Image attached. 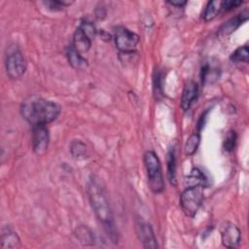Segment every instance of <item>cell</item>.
Masks as SVG:
<instances>
[{
    "label": "cell",
    "instance_id": "cell-1",
    "mask_svg": "<svg viewBox=\"0 0 249 249\" xmlns=\"http://www.w3.org/2000/svg\"><path fill=\"white\" fill-rule=\"evenodd\" d=\"M88 196L93 212L99 222L103 225L105 231L113 238L116 236L112 208L105 186L96 175H92L88 184Z\"/></svg>",
    "mask_w": 249,
    "mask_h": 249
},
{
    "label": "cell",
    "instance_id": "cell-2",
    "mask_svg": "<svg viewBox=\"0 0 249 249\" xmlns=\"http://www.w3.org/2000/svg\"><path fill=\"white\" fill-rule=\"evenodd\" d=\"M22 118L33 125L50 124L60 114V106L42 97L31 96L23 101L20 107Z\"/></svg>",
    "mask_w": 249,
    "mask_h": 249
},
{
    "label": "cell",
    "instance_id": "cell-3",
    "mask_svg": "<svg viewBox=\"0 0 249 249\" xmlns=\"http://www.w3.org/2000/svg\"><path fill=\"white\" fill-rule=\"evenodd\" d=\"M143 160L150 189L155 194L161 193L164 189V180L158 155L154 151H147L144 154Z\"/></svg>",
    "mask_w": 249,
    "mask_h": 249
},
{
    "label": "cell",
    "instance_id": "cell-4",
    "mask_svg": "<svg viewBox=\"0 0 249 249\" xmlns=\"http://www.w3.org/2000/svg\"><path fill=\"white\" fill-rule=\"evenodd\" d=\"M203 186L196 185L187 187L180 196V204L184 214L194 218L203 201Z\"/></svg>",
    "mask_w": 249,
    "mask_h": 249
},
{
    "label": "cell",
    "instance_id": "cell-5",
    "mask_svg": "<svg viewBox=\"0 0 249 249\" xmlns=\"http://www.w3.org/2000/svg\"><path fill=\"white\" fill-rule=\"evenodd\" d=\"M5 67L11 79H19L23 76L26 70V60L19 49L13 48L7 53Z\"/></svg>",
    "mask_w": 249,
    "mask_h": 249
},
{
    "label": "cell",
    "instance_id": "cell-6",
    "mask_svg": "<svg viewBox=\"0 0 249 249\" xmlns=\"http://www.w3.org/2000/svg\"><path fill=\"white\" fill-rule=\"evenodd\" d=\"M139 43V36L133 31L119 27L115 34V44L117 49L124 53H131L136 50Z\"/></svg>",
    "mask_w": 249,
    "mask_h": 249
},
{
    "label": "cell",
    "instance_id": "cell-7",
    "mask_svg": "<svg viewBox=\"0 0 249 249\" xmlns=\"http://www.w3.org/2000/svg\"><path fill=\"white\" fill-rule=\"evenodd\" d=\"M50 142L49 130L46 125H33L32 128V148L37 156H44L47 153Z\"/></svg>",
    "mask_w": 249,
    "mask_h": 249
},
{
    "label": "cell",
    "instance_id": "cell-8",
    "mask_svg": "<svg viewBox=\"0 0 249 249\" xmlns=\"http://www.w3.org/2000/svg\"><path fill=\"white\" fill-rule=\"evenodd\" d=\"M136 232L138 235V238L142 242L143 246L145 248L149 249H156L158 248L157 238L155 236L154 231L150 224L147 222L137 219L136 221Z\"/></svg>",
    "mask_w": 249,
    "mask_h": 249
},
{
    "label": "cell",
    "instance_id": "cell-9",
    "mask_svg": "<svg viewBox=\"0 0 249 249\" xmlns=\"http://www.w3.org/2000/svg\"><path fill=\"white\" fill-rule=\"evenodd\" d=\"M240 237V230L232 223H227L221 231L222 243L227 248H236L239 245Z\"/></svg>",
    "mask_w": 249,
    "mask_h": 249
},
{
    "label": "cell",
    "instance_id": "cell-10",
    "mask_svg": "<svg viewBox=\"0 0 249 249\" xmlns=\"http://www.w3.org/2000/svg\"><path fill=\"white\" fill-rule=\"evenodd\" d=\"M198 95V86L196 82H188L183 89L181 95V107L184 111H188Z\"/></svg>",
    "mask_w": 249,
    "mask_h": 249
},
{
    "label": "cell",
    "instance_id": "cell-11",
    "mask_svg": "<svg viewBox=\"0 0 249 249\" xmlns=\"http://www.w3.org/2000/svg\"><path fill=\"white\" fill-rule=\"evenodd\" d=\"M248 11H244L240 13L239 15L235 16L234 18L229 19L227 22H225L220 29L218 30V35L220 37H226L231 34L234 30H236L244 21L248 19Z\"/></svg>",
    "mask_w": 249,
    "mask_h": 249
},
{
    "label": "cell",
    "instance_id": "cell-12",
    "mask_svg": "<svg viewBox=\"0 0 249 249\" xmlns=\"http://www.w3.org/2000/svg\"><path fill=\"white\" fill-rule=\"evenodd\" d=\"M91 38L80 27L78 26L73 35L72 47L80 53H87L91 47Z\"/></svg>",
    "mask_w": 249,
    "mask_h": 249
},
{
    "label": "cell",
    "instance_id": "cell-13",
    "mask_svg": "<svg viewBox=\"0 0 249 249\" xmlns=\"http://www.w3.org/2000/svg\"><path fill=\"white\" fill-rule=\"evenodd\" d=\"M0 246L1 249H18L21 246V243L17 232L8 228L2 231Z\"/></svg>",
    "mask_w": 249,
    "mask_h": 249
},
{
    "label": "cell",
    "instance_id": "cell-14",
    "mask_svg": "<svg viewBox=\"0 0 249 249\" xmlns=\"http://www.w3.org/2000/svg\"><path fill=\"white\" fill-rule=\"evenodd\" d=\"M67 59L69 61V64L75 68V69H85L88 66V60L82 55V53H80L79 52H77L72 45L68 47L67 49Z\"/></svg>",
    "mask_w": 249,
    "mask_h": 249
},
{
    "label": "cell",
    "instance_id": "cell-15",
    "mask_svg": "<svg viewBox=\"0 0 249 249\" xmlns=\"http://www.w3.org/2000/svg\"><path fill=\"white\" fill-rule=\"evenodd\" d=\"M166 163H167V176L169 182L175 186L176 185V156H175V149L172 147L169 149L166 157Z\"/></svg>",
    "mask_w": 249,
    "mask_h": 249
},
{
    "label": "cell",
    "instance_id": "cell-16",
    "mask_svg": "<svg viewBox=\"0 0 249 249\" xmlns=\"http://www.w3.org/2000/svg\"><path fill=\"white\" fill-rule=\"evenodd\" d=\"M200 77H201V82L203 84L213 83L214 81H216L219 78V69L217 67L213 66L212 64L205 63L201 67Z\"/></svg>",
    "mask_w": 249,
    "mask_h": 249
},
{
    "label": "cell",
    "instance_id": "cell-17",
    "mask_svg": "<svg viewBox=\"0 0 249 249\" xmlns=\"http://www.w3.org/2000/svg\"><path fill=\"white\" fill-rule=\"evenodd\" d=\"M70 153L76 160H84L88 157V149L85 143L80 140H75L71 143Z\"/></svg>",
    "mask_w": 249,
    "mask_h": 249
},
{
    "label": "cell",
    "instance_id": "cell-18",
    "mask_svg": "<svg viewBox=\"0 0 249 249\" xmlns=\"http://www.w3.org/2000/svg\"><path fill=\"white\" fill-rule=\"evenodd\" d=\"M222 9V1H210L208 2L204 13H203V18L205 21H211L216 18V16L219 14V12Z\"/></svg>",
    "mask_w": 249,
    "mask_h": 249
},
{
    "label": "cell",
    "instance_id": "cell-19",
    "mask_svg": "<svg viewBox=\"0 0 249 249\" xmlns=\"http://www.w3.org/2000/svg\"><path fill=\"white\" fill-rule=\"evenodd\" d=\"M200 143V135L198 133H193L189 136V138L187 139L184 149H185V154L187 156H192L194 155Z\"/></svg>",
    "mask_w": 249,
    "mask_h": 249
},
{
    "label": "cell",
    "instance_id": "cell-20",
    "mask_svg": "<svg viewBox=\"0 0 249 249\" xmlns=\"http://www.w3.org/2000/svg\"><path fill=\"white\" fill-rule=\"evenodd\" d=\"M76 235H77V238L80 240V242L84 245L92 244L94 241L93 233L91 232V231L89 228H87L85 226H81L77 229Z\"/></svg>",
    "mask_w": 249,
    "mask_h": 249
},
{
    "label": "cell",
    "instance_id": "cell-21",
    "mask_svg": "<svg viewBox=\"0 0 249 249\" xmlns=\"http://www.w3.org/2000/svg\"><path fill=\"white\" fill-rule=\"evenodd\" d=\"M186 182L188 187L189 186H196V185H201L205 186L206 178L204 177V174L197 168H195L192 170L190 175L186 178Z\"/></svg>",
    "mask_w": 249,
    "mask_h": 249
},
{
    "label": "cell",
    "instance_id": "cell-22",
    "mask_svg": "<svg viewBox=\"0 0 249 249\" xmlns=\"http://www.w3.org/2000/svg\"><path fill=\"white\" fill-rule=\"evenodd\" d=\"M231 60L234 63H241V62H248L249 58V50L247 46H242L237 48L231 55Z\"/></svg>",
    "mask_w": 249,
    "mask_h": 249
},
{
    "label": "cell",
    "instance_id": "cell-23",
    "mask_svg": "<svg viewBox=\"0 0 249 249\" xmlns=\"http://www.w3.org/2000/svg\"><path fill=\"white\" fill-rule=\"evenodd\" d=\"M236 141V133L233 130L229 131L228 135L224 140V150L226 152H231L235 146Z\"/></svg>",
    "mask_w": 249,
    "mask_h": 249
},
{
    "label": "cell",
    "instance_id": "cell-24",
    "mask_svg": "<svg viewBox=\"0 0 249 249\" xmlns=\"http://www.w3.org/2000/svg\"><path fill=\"white\" fill-rule=\"evenodd\" d=\"M72 2L69 1H60V0H54V1H47L44 2L46 7L53 11H59L62 10L64 7L70 5Z\"/></svg>",
    "mask_w": 249,
    "mask_h": 249
},
{
    "label": "cell",
    "instance_id": "cell-25",
    "mask_svg": "<svg viewBox=\"0 0 249 249\" xmlns=\"http://www.w3.org/2000/svg\"><path fill=\"white\" fill-rule=\"evenodd\" d=\"M91 39H93L97 33V30L95 28V26L93 25V23H91L90 21L88 20H83L81 21L80 25H79Z\"/></svg>",
    "mask_w": 249,
    "mask_h": 249
},
{
    "label": "cell",
    "instance_id": "cell-26",
    "mask_svg": "<svg viewBox=\"0 0 249 249\" xmlns=\"http://www.w3.org/2000/svg\"><path fill=\"white\" fill-rule=\"evenodd\" d=\"M243 2L242 1H236V0H227V1H222V9L226 11L232 10L233 8L238 7L241 5Z\"/></svg>",
    "mask_w": 249,
    "mask_h": 249
},
{
    "label": "cell",
    "instance_id": "cell-27",
    "mask_svg": "<svg viewBox=\"0 0 249 249\" xmlns=\"http://www.w3.org/2000/svg\"><path fill=\"white\" fill-rule=\"evenodd\" d=\"M168 4L175 6V7H183L185 4H187V1H183V0H173V1H168Z\"/></svg>",
    "mask_w": 249,
    "mask_h": 249
}]
</instances>
